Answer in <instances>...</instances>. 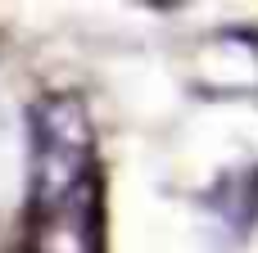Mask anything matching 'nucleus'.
<instances>
[{"instance_id":"nucleus-1","label":"nucleus","mask_w":258,"mask_h":253,"mask_svg":"<svg viewBox=\"0 0 258 253\" xmlns=\"http://www.w3.org/2000/svg\"><path fill=\"white\" fill-rule=\"evenodd\" d=\"M95 131L82 95L50 91L32 104V208L41 222H59L91 204Z\"/></svg>"}]
</instances>
